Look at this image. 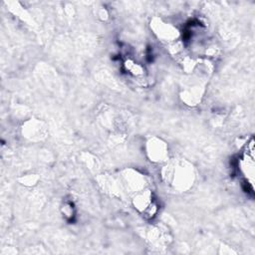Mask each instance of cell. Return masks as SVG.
<instances>
[{
	"label": "cell",
	"mask_w": 255,
	"mask_h": 255,
	"mask_svg": "<svg viewBox=\"0 0 255 255\" xmlns=\"http://www.w3.org/2000/svg\"><path fill=\"white\" fill-rule=\"evenodd\" d=\"M173 174L174 182H177V185H180V187H187V185L190 184L189 182H191L193 179L192 171L188 170V168L180 167L179 169L175 170Z\"/></svg>",
	"instance_id": "cell-2"
},
{
	"label": "cell",
	"mask_w": 255,
	"mask_h": 255,
	"mask_svg": "<svg viewBox=\"0 0 255 255\" xmlns=\"http://www.w3.org/2000/svg\"><path fill=\"white\" fill-rule=\"evenodd\" d=\"M153 30L155 31L154 33L163 41L166 42H172L176 41L178 38V31L177 29L169 23L163 22L160 20H157V22L153 23Z\"/></svg>",
	"instance_id": "cell-1"
},
{
	"label": "cell",
	"mask_w": 255,
	"mask_h": 255,
	"mask_svg": "<svg viewBox=\"0 0 255 255\" xmlns=\"http://www.w3.org/2000/svg\"><path fill=\"white\" fill-rule=\"evenodd\" d=\"M149 154H150L151 158H153V160H156V161L163 160L168 156L166 146L164 144L158 143V142L153 143V144L150 145Z\"/></svg>",
	"instance_id": "cell-3"
}]
</instances>
